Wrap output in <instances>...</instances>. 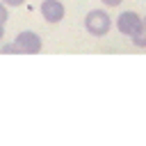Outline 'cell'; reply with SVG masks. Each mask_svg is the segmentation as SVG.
<instances>
[{
  "instance_id": "cell-8",
  "label": "cell",
  "mask_w": 146,
  "mask_h": 146,
  "mask_svg": "<svg viewBox=\"0 0 146 146\" xmlns=\"http://www.w3.org/2000/svg\"><path fill=\"white\" fill-rule=\"evenodd\" d=\"M100 2H103L105 7H119V5L123 2V0H100Z\"/></svg>"
},
{
  "instance_id": "cell-9",
  "label": "cell",
  "mask_w": 146,
  "mask_h": 146,
  "mask_svg": "<svg viewBox=\"0 0 146 146\" xmlns=\"http://www.w3.org/2000/svg\"><path fill=\"white\" fill-rule=\"evenodd\" d=\"M2 2H5L7 7H21V5L25 2V0H2Z\"/></svg>"
},
{
  "instance_id": "cell-4",
  "label": "cell",
  "mask_w": 146,
  "mask_h": 146,
  "mask_svg": "<svg viewBox=\"0 0 146 146\" xmlns=\"http://www.w3.org/2000/svg\"><path fill=\"white\" fill-rule=\"evenodd\" d=\"M144 16H139L137 11H121L116 16V30L123 34V36H132L137 32V27L141 25Z\"/></svg>"
},
{
  "instance_id": "cell-7",
  "label": "cell",
  "mask_w": 146,
  "mask_h": 146,
  "mask_svg": "<svg viewBox=\"0 0 146 146\" xmlns=\"http://www.w3.org/2000/svg\"><path fill=\"white\" fill-rule=\"evenodd\" d=\"M7 18H9V14H7V5L0 0V23H7Z\"/></svg>"
},
{
  "instance_id": "cell-2",
  "label": "cell",
  "mask_w": 146,
  "mask_h": 146,
  "mask_svg": "<svg viewBox=\"0 0 146 146\" xmlns=\"http://www.w3.org/2000/svg\"><path fill=\"white\" fill-rule=\"evenodd\" d=\"M14 46H16L18 55H36V52H41L43 41L34 30H23L14 36Z\"/></svg>"
},
{
  "instance_id": "cell-5",
  "label": "cell",
  "mask_w": 146,
  "mask_h": 146,
  "mask_svg": "<svg viewBox=\"0 0 146 146\" xmlns=\"http://www.w3.org/2000/svg\"><path fill=\"white\" fill-rule=\"evenodd\" d=\"M130 41L137 46V48H146V16H144V21H141V25L137 27V32L130 36Z\"/></svg>"
},
{
  "instance_id": "cell-6",
  "label": "cell",
  "mask_w": 146,
  "mask_h": 146,
  "mask_svg": "<svg viewBox=\"0 0 146 146\" xmlns=\"http://www.w3.org/2000/svg\"><path fill=\"white\" fill-rule=\"evenodd\" d=\"M9 52H16V55H18V50H16L14 43H5V46L0 48V55H9Z\"/></svg>"
},
{
  "instance_id": "cell-1",
  "label": "cell",
  "mask_w": 146,
  "mask_h": 146,
  "mask_svg": "<svg viewBox=\"0 0 146 146\" xmlns=\"http://www.w3.org/2000/svg\"><path fill=\"white\" fill-rule=\"evenodd\" d=\"M84 30L91 36H105L112 30V18L105 9H91L84 16Z\"/></svg>"
},
{
  "instance_id": "cell-10",
  "label": "cell",
  "mask_w": 146,
  "mask_h": 146,
  "mask_svg": "<svg viewBox=\"0 0 146 146\" xmlns=\"http://www.w3.org/2000/svg\"><path fill=\"white\" fill-rule=\"evenodd\" d=\"M2 36H5V23H0V41H2Z\"/></svg>"
},
{
  "instance_id": "cell-3",
  "label": "cell",
  "mask_w": 146,
  "mask_h": 146,
  "mask_svg": "<svg viewBox=\"0 0 146 146\" xmlns=\"http://www.w3.org/2000/svg\"><path fill=\"white\" fill-rule=\"evenodd\" d=\"M39 11H41V18L46 23H50V25L62 23L64 16H66V9H64V2L62 0H43L41 7H39Z\"/></svg>"
}]
</instances>
